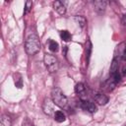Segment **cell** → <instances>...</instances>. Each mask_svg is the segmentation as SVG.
Here are the masks:
<instances>
[{
  "label": "cell",
  "mask_w": 126,
  "mask_h": 126,
  "mask_svg": "<svg viewBox=\"0 0 126 126\" xmlns=\"http://www.w3.org/2000/svg\"><path fill=\"white\" fill-rule=\"evenodd\" d=\"M25 49L29 55H34L40 50V41L36 34L32 33L28 36L25 42Z\"/></svg>",
  "instance_id": "6da1fadb"
},
{
  "label": "cell",
  "mask_w": 126,
  "mask_h": 126,
  "mask_svg": "<svg viewBox=\"0 0 126 126\" xmlns=\"http://www.w3.org/2000/svg\"><path fill=\"white\" fill-rule=\"evenodd\" d=\"M51 97H52V101L55 105L61 107V108H64L66 107L67 103H68V100H67V97L66 95L64 94V93L61 91L60 88H53L52 91H51Z\"/></svg>",
  "instance_id": "7a4b0ae2"
},
{
  "label": "cell",
  "mask_w": 126,
  "mask_h": 126,
  "mask_svg": "<svg viewBox=\"0 0 126 126\" xmlns=\"http://www.w3.org/2000/svg\"><path fill=\"white\" fill-rule=\"evenodd\" d=\"M43 62H44V65H45V67H46V69L49 73H54L59 68L58 59L54 55L45 54L44 57H43Z\"/></svg>",
  "instance_id": "3957f363"
},
{
  "label": "cell",
  "mask_w": 126,
  "mask_h": 126,
  "mask_svg": "<svg viewBox=\"0 0 126 126\" xmlns=\"http://www.w3.org/2000/svg\"><path fill=\"white\" fill-rule=\"evenodd\" d=\"M81 107L84 109V110H87L89 112H95L96 111V105L92 102V101H89V100H82L81 101Z\"/></svg>",
  "instance_id": "277c9868"
},
{
  "label": "cell",
  "mask_w": 126,
  "mask_h": 126,
  "mask_svg": "<svg viewBox=\"0 0 126 126\" xmlns=\"http://www.w3.org/2000/svg\"><path fill=\"white\" fill-rule=\"evenodd\" d=\"M53 9L59 14V15H64L66 13V6L62 1H54L53 2Z\"/></svg>",
  "instance_id": "5b68a950"
},
{
  "label": "cell",
  "mask_w": 126,
  "mask_h": 126,
  "mask_svg": "<svg viewBox=\"0 0 126 126\" xmlns=\"http://www.w3.org/2000/svg\"><path fill=\"white\" fill-rule=\"evenodd\" d=\"M94 98L95 102H97V103L100 104V105L106 104V103L108 102V99H109L108 96H107L106 94H94Z\"/></svg>",
  "instance_id": "8992f818"
},
{
  "label": "cell",
  "mask_w": 126,
  "mask_h": 126,
  "mask_svg": "<svg viewBox=\"0 0 126 126\" xmlns=\"http://www.w3.org/2000/svg\"><path fill=\"white\" fill-rule=\"evenodd\" d=\"M94 8H95L96 12L102 13V12H104V10L106 8V2L105 1H95L94 2Z\"/></svg>",
  "instance_id": "52a82bcc"
},
{
  "label": "cell",
  "mask_w": 126,
  "mask_h": 126,
  "mask_svg": "<svg viewBox=\"0 0 126 126\" xmlns=\"http://www.w3.org/2000/svg\"><path fill=\"white\" fill-rule=\"evenodd\" d=\"M92 49H93V45H92V42L91 40H87L86 42V61H87V65L90 61V58H91V53H92Z\"/></svg>",
  "instance_id": "ba28073f"
},
{
  "label": "cell",
  "mask_w": 126,
  "mask_h": 126,
  "mask_svg": "<svg viewBox=\"0 0 126 126\" xmlns=\"http://www.w3.org/2000/svg\"><path fill=\"white\" fill-rule=\"evenodd\" d=\"M65 119H66V116H65V114L63 113V111L57 110V111L54 112V120H55L56 122L61 123V122H63V121H65Z\"/></svg>",
  "instance_id": "9c48e42d"
},
{
  "label": "cell",
  "mask_w": 126,
  "mask_h": 126,
  "mask_svg": "<svg viewBox=\"0 0 126 126\" xmlns=\"http://www.w3.org/2000/svg\"><path fill=\"white\" fill-rule=\"evenodd\" d=\"M14 77V82H15V86L18 89H21L23 87V79H22V75L19 73H16L13 75Z\"/></svg>",
  "instance_id": "30bf717a"
},
{
  "label": "cell",
  "mask_w": 126,
  "mask_h": 126,
  "mask_svg": "<svg viewBox=\"0 0 126 126\" xmlns=\"http://www.w3.org/2000/svg\"><path fill=\"white\" fill-rule=\"evenodd\" d=\"M11 124H12L11 118L8 115L3 114L0 119V126H11Z\"/></svg>",
  "instance_id": "8fae6325"
},
{
  "label": "cell",
  "mask_w": 126,
  "mask_h": 126,
  "mask_svg": "<svg viewBox=\"0 0 126 126\" xmlns=\"http://www.w3.org/2000/svg\"><path fill=\"white\" fill-rule=\"evenodd\" d=\"M48 48H49L52 52H57L58 49H59V45H58V43H57L55 40L50 39V40L48 41Z\"/></svg>",
  "instance_id": "7c38bea8"
},
{
  "label": "cell",
  "mask_w": 126,
  "mask_h": 126,
  "mask_svg": "<svg viewBox=\"0 0 126 126\" xmlns=\"http://www.w3.org/2000/svg\"><path fill=\"white\" fill-rule=\"evenodd\" d=\"M60 36H61L62 40H64V41H69V40H71V37H72L71 33L66 30L60 32Z\"/></svg>",
  "instance_id": "4fadbf2b"
},
{
  "label": "cell",
  "mask_w": 126,
  "mask_h": 126,
  "mask_svg": "<svg viewBox=\"0 0 126 126\" xmlns=\"http://www.w3.org/2000/svg\"><path fill=\"white\" fill-rule=\"evenodd\" d=\"M86 91V87L83 83H78L75 87V93L78 94H84Z\"/></svg>",
  "instance_id": "5bb4252c"
},
{
  "label": "cell",
  "mask_w": 126,
  "mask_h": 126,
  "mask_svg": "<svg viewBox=\"0 0 126 126\" xmlns=\"http://www.w3.org/2000/svg\"><path fill=\"white\" fill-rule=\"evenodd\" d=\"M75 20L79 23V25H80L81 27H85V25H86V23H87L86 19H85L84 17H82V16H76V17H75Z\"/></svg>",
  "instance_id": "9a60e30c"
},
{
  "label": "cell",
  "mask_w": 126,
  "mask_h": 126,
  "mask_svg": "<svg viewBox=\"0 0 126 126\" xmlns=\"http://www.w3.org/2000/svg\"><path fill=\"white\" fill-rule=\"evenodd\" d=\"M32 6V1H30V0L26 1V3H25V11H24V14H28V13L31 11Z\"/></svg>",
  "instance_id": "2e32d148"
},
{
  "label": "cell",
  "mask_w": 126,
  "mask_h": 126,
  "mask_svg": "<svg viewBox=\"0 0 126 126\" xmlns=\"http://www.w3.org/2000/svg\"><path fill=\"white\" fill-rule=\"evenodd\" d=\"M119 72H120L121 77H123V76H125V75H126V64H124V65L122 66V69H121V70H119Z\"/></svg>",
  "instance_id": "e0dca14e"
},
{
  "label": "cell",
  "mask_w": 126,
  "mask_h": 126,
  "mask_svg": "<svg viewBox=\"0 0 126 126\" xmlns=\"http://www.w3.org/2000/svg\"><path fill=\"white\" fill-rule=\"evenodd\" d=\"M23 126H33V124H32V122L30 119H26L23 122Z\"/></svg>",
  "instance_id": "ac0fdd59"
},
{
  "label": "cell",
  "mask_w": 126,
  "mask_h": 126,
  "mask_svg": "<svg viewBox=\"0 0 126 126\" xmlns=\"http://www.w3.org/2000/svg\"><path fill=\"white\" fill-rule=\"evenodd\" d=\"M121 58H122V60L126 61V45H125V47L123 48V50L121 52Z\"/></svg>",
  "instance_id": "d6986e66"
},
{
  "label": "cell",
  "mask_w": 126,
  "mask_h": 126,
  "mask_svg": "<svg viewBox=\"0 0 126 126\" xmlns=\"http://www.w3.org/2000/svg\"><path fill=\"white\" fill-rule=\"evenodd\" d=\"M122 23H123L124 26H126V15L123 16V18H122Z\"/></svg>",
  "instance_id": "ffe728a7"
}]
</instances>
